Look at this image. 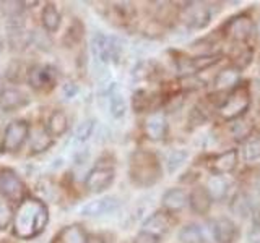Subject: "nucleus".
I'll use <instances>...</instances> for the list:
<instances>
[{
  "mask_svg": "<svg viewBox=\"0 0 260 243\" xmlns=\"http://www.w3.org/2000/svg\"><path fill=\"white\" fill-rule=\"evenodd\" d=\"M49 221L47 208L43 201L26 198L13 216V232L18 238L29 240L46 229Z\"/></svg>",
  "mask_w": 260,
  "mask_h": 243,
  "instance_id": "nucleus-1",
  "label": "nucleus"
},
{
  "mask_svg": "<svg viewBox=\"0 0 260 243\" xmlns=\"http://www.w3.org/2000/svg\"><path fill=\"white\" fill-rule=\"evenodd\" d=\"M128 175L137 186H151L156 182H159V178L162 175L161 164L156 157V154H153L150 151L138 149L132 154L130 157V166H128Z\"/></svg>",
  "mask_w": 260,
  "mask_h": 243,
  "instance_id": "nucleus-2",
  "label": "nucleus"
},
{
  "mask_svg": "<svg viewBox=\"0 0 260 243\" xmlns=\"http://www.w3.org/2000/svg\"><path fill=\"white\" fill-rule=\"evenodd\" d=\"M250 105V91L249 83H241L233 88L231 91L224 93L221 104L218 105V110L221 113V117L228 122L241 118L244 113L247 112Z\"/></svg>",
  "mask_w": 260,
  "mask_h": 243,
  "instance_id": "nucleus-3",
  "label": "nucleus"
},
{
  "mask_svg": "<svg viewBox=\"0 0 260 243\" xmlns=\"http://www.w3.org/2000/svg\"><path fill=\"white\" fill-rule=\"evenodd\" d=\"M221 32L226 39L233 40L236 44H247L255 34V23L246 13H239L231 16L223 26Z\"/></svg>",
  "mask_w": 260,
  "mask_h": 243,
  "instance_id": "nucleus-4",
  "label": "nucleus"
},
{
  "mask_svg": "<svg viewBox=\"0 0 260 243\" xmlns=\"http://www.w3.org/2000/svg\"><path fill=\"white\" fill-rule=\"evenodd\" d=\"M91 49L96 59H100L101 62H109V60H119L122 46L120 40L114 36H106L103 32L94 34L91 40Z\"/></svg>",
  "mask_w": 260,
  "mask_h": 243,
  "instance_id": "nucleus-5",
  "label": "nucleus"
},
{
  "mask_svg": "<svg viewBox=\"0 0 260 243\" xmlns=\"http://www.w3.org/2000/svg\"><path fill=\"white\" fill-rule=\"evenodd\" d=\"M181 20L187 28L203 29L205 26H208V23L211 21L210 8L205 4H200V2L187 4L185 7H182Z\"/></svg>",
  "mask_w": 260,
  "mask_h": 243,
  "instance_id": "nucleus-6",
  "label": "nucleus"
},
{
  "mask_svg": "<svg viewBox=\"0 0 260 243\" xmlns=\"http://www.w3.org/2000/svg\"><path fill=\"white\" fill-rule=\"evenodd\" d=\"M29 135V125L26 120H15L5 128L4 140H2V149L7 152L18 151L26 141Z\"/></svg>",
  "mask_w": 260,
  "mask_h": 243,
  "instance_id": "nucleus-7",
  "label": "nucleus"
},
{
  "mask_svg": "<svg viewBox=\"0 0 260 243\" xmlns=\"http://www.w3.org/2000/svg\"><path fill=\"white\" fill-rule=\"evenodd\" d=\"M0 194L13 202H18L24 196V185L13 170H0Z\"/></svg>",
  "mask_w": 260,
  "mask_h": 243,
  "instance_id": "nucleus-8",
  "label": "nucleus"
},
{
  "mask_svg": "<svg viewBox=\"0 0 260 243\" xmlns=\"http://www.w3.org/2000/svg\"><path fill=\"white\" fill-rule=\"evenodd\" d=\"M211 232H213V238L216 240V243H236L241 237L238 224L231 221L230 217L216 219L213 227H211Z\"/></svg>",
  "mask_w": 260,
  "mask_h": 243,
  "instance_id": "nucleus-9",
  "label": "nucleus"
},
{
  "mask_svg": "<svg viewBox=\"0 0 260 243\" xmlns=\"http://www.w3.org/2000/svg\"><path fill=\"white\" fill-rule=\"evenodd\" d=\"M114 170L109 167H96L91 172L88 174L85 185L88 191L91 193H101L104 190H108L114 182Z\"/></svg>",
  "mask_w": 260,
  "mask_h": 243,
  "instance_id": "nucleus-10",
  "label": "nucleus"
},
{
  "mask_svg": "<svg viewBox=\"0 0 260 243\" xmlns=\"http://www.w3.org/2000/svg\"><path fill=\"white\" fill-rule=\"evenodd\" d=\"M55 81V70L49 65H35L31 67L28 71V83L38 89V91H43L54 85Z\"/></svg>",
  "mask_w": 260,
  "mask_h": 243,
  "instance_id": "nucleus-11",
  "label": "nucleus"
},
{
  "mask_svg": "<svg viewBox=\"0 0 260 243\" xmlns=\"http://www.w3.org/2000/svg\"><path fill=\"white\" fill-rule=\"evenodd\" d=\"M239 164V151L238 149H228L211 160L210 169L215 175H228L236 170Z\"/></svg>",
  "mask_w": 260,
  "mask_h": 243,
  "instance_id": "nucleus-12",
  "label": "nucleus"
},
{
  "mask_svg": "<svg viewBox=\"0 0 260 243\" xmlns=\"http://www.w3.org/2000/svg\"><path fill=\"white\" fill-rule=\"evenodd\" d=\"M223 59V55L219 52H211V54H200L197 57H192V59L185 60L182 65V70L187 71V75H195L197 71L207 70L215 67V65Z\"/></svg>",
  "mask_w": 260,
  "mask_h": 243,
  "instance_id": "nucleus-13",
  "label": "nucleus"
},
{
  "mask_svg": "<svg viewBox=\"0 0 260 243\" xmlns=\"http://www.w3.org/2000/svg\"><path fill=\"white\" fill-rule=\"evenodd\" d=\"M119 208V201L114 196H104L100 199L89 201L88 205L81 208V214L88 216V217H98V216H104L109 214L112 211H116Z\"/></svg>",
  "mask_w": 260,
  "mask_h": 243,
  "instance_id": "nucleus-14",
  "label": "nucleus"
},
{
  "mask_svg": "<svg viewBox=\"0 0 260 243\" xmlns=\"http://www.w3.org/2000/svg\"><path fill=\"white\" fill-rule=\"evenodd\" d=\"M168 133L166 117L159 112H154L145 120V135L151 141H161Z\"/></svg>",
  "mask_w": 260,
  "mask_h": 243,
  "instance_id": "nucleus-15",
  "label": "nucleus"
},
{
  "mask_svg": "<svg viewBox=\"0 0 260 243\" xmlns=\"http://www.w3.org/2000/svg\"><path fill=\"white\" fill-rule=\"evenodd\" d=\"M28 104V96L16 88H5L0 91V109L12 112Z\"/></svg>",
  "mask_w": 260,
  "mask_h": 243,
  "instance_id": "nucleus-16",
  "label": "nucleus"
},
{
  "mask_svg": "<svg viewBox=\"0 0 260 243\" xmlns=\"http://www.w3.org/2000/svg\"><path fill=\"white\" fill-rule=\"evenodd\" d=\"M161 205L168 213H177L189 205V194L182 188H171L161 198Z\"/></svg>",
  "mask_w": 260,
  "mask_h": 243,
  "instance_id": "nucleus-17",
  "label": "nucleus"
},
{
  "mask_svg": "<svg viewBox=\"0 0 260 243\" xmlns=\"http://www.w3.org/2000/svg\"><path fill=\"white\" fill-rule=\"evenodd\" d=\"M211 202H213V199H211V196L208 194L205 186H200V185L195 186V188L189 194L190 209L193 211L195 214H199V216L208 214V211L211 208Z\"/></svg>",
  "mask_w": 260,
  "mask_h": 243,
  "instance_id": "nucleus-18",
  "label": "nucleus"
},
{
  "mask_svg": "<svg viewBox=\"0 0 260 243\" xmlns=\"http://www.w3.org/2000/svg\"><path fill=\"white\" fill-rule=\"evenodd\" d=\"M239 83H241V71L234 67H228V68L221 70L215 78L216 88L223 93L231 91V89L236 88Z\"/></svg>",
  "mask_w": 260,
  "mask_h": 243,
  "instance_id": "nucleus-19",
  "label": "nucleus"
},
{
  "mask_svg": "<svg viewBox=\"0 0 260 243\" xmlns=\"http://www.w3.org/2000/svg\"><path fill=\"white\" fill-rule=\"evenodd\" d=\"M169 227H171V221H169L168 214H165V213H154L148 219V221L145 222L143 230L150 232L153 235H156V237H159V235L166 233L169 230Z\"/></svg>",
  "mask_w": 260,
  "mask_h": 243,
  "instance_id": "nucleus-20",
  "label": "nucleus"
},
{
  "mask_svg": "<svg viewBox=\"0 0 260 243\" xmlns=\"http://www.w3.org/2000/svg\"><path fill=\"white\" fill-rule=\"evenodd\" d=\"M205 188L211 196V199H224L228 196V191H230V183L226 182L224 177L215 175L208 180Z\"/></svg>",
  "mask_w": 260,
  "mask_h": 243,
  "instance_id": "nucleus-21",
  "label": "nucleus"
},
{
  "mask_svg": "<svg viewBox=\"0 0 260 243\" xmlns=\"http://www.w3.org/2000/svg\"><path fill=\"white\" fill-rule=\"evenodd\" d=\"M67 127H69L67 115H65L62 110H54L51 115H49L47 132L51 136H62L67 132Z\"/></svg>",
  "mask_w": 260,
  "mask_h": 243,
  "instance_id": "nucleus-22",
  "label": "nucleus"
},
{
  "mask_svg": "<svg viewBox=\"0 0 260 243\" xmlns=\"http://www.w3.org/2000/svg\"><path fill=\"white\" fill-rule=\"evenodd\" d=\"M41 18H43V24H44L46 31L55 32L57 29H59L62 18H60V13L54 4H47L43 8V16H41Z\"/></svg>",
  "mask_w": 260,
  "mask_h": 243,
  "instance_id": "nucleus-23",
  "label": "nucleus"
},
{
  "mask_svg": "<svg viewBox=\"0 0 260 243\" xmlns=\"http://www.w3.org/2000/svg\"><path fill=\"white\" fill-rule=\"evenodd\" d=\"M181 243H205V235L199 224H187L179 232Z\"/></svg>",
  "mask_w": 260,
  "mask_h": 243,
  "instance_id": "nucleus-24",
  "label": "nucleus"
},
{
  "mask_svg": "<svg viewBox=\"0 0 260 243\" xmlns=\"http://www.w3.org/2000/svg\"><path fill=\"white\" fill-rule=\"evenodd\" d=\"M88 235L80 225H69L60 232V243H86Z\"/></svg>",
  "mask_w": 260,
  "mask_h": 243,
  "instance_id": "nucleus-25",
  "label": "nucleus"
},
{
  "mask_svg": "<svg viewBox=\"0 0 260 243\" xmlns=\"http://www.w3.org/2000/svg\"><path fill=\"white\" fill-rule=\"evenodd\" d=\"M109 109H111L112 117H116V118L124 117V113H125V109H127L125 99L122 97V93L119 91L117 86H112V89H111V94H109Z\"/></svg>",
  "mask_w": 260,
  "mask_h": 243,
  "instance_id": "nucleus-26",
  "label": "nucleus"
},
{
  "mask_svg": "<svg viewBox=\"0 0 260 243\" xmlns=\"http://www.w3.org/2000/svg\"><path fill=\"white\" fill-rule=\"evenodd\" d=\"M252 57H254V52L252 49L247 47V44H241V47L233 54V62H234V68H238L239 71L242 68H246L250 65Z\"/></svg>",
  "mask_w": 260,
  "mask_h": 243,
  "instance_id": "nucleus-27",
  "label": "nucleus"
},
{
  "mask_svg": "<svg viewBox=\"0 0 260 243\" xmlns=\"http://www.w3.org/2000/svg\"><path fill=\"white\" fill-rule=\"evenodd\" d=\"M242 159L246 162H254L260 159V138H250L244 143Z\"/></svg>",
  "mask_w": 260,
  "mask_h": 243,
  "instance_id": "nucleus-28",
  "label": "nucleus"
},
{
  "mask_svg": "<svg viewBox=\"0 0 260 243\" xmlns=\"http://www.w3.org/2000/svg\"><path fill=\"white\" fill-rule=\"evenodd\" d=\"M252 128H254L252 122H246V120L238 118V120H233V124L230 127V132L236 140H244V138H249V135L252 133Z\"/></svg>",
  "mask_w": 260,
  "mask_h": 243,
  "instance_id": "nucleus-29",
  "label": "nucleus"
},
{
  "mask_svg": "<svg viewBox=\"0 0 260 243\" xmlns=\"http://www.w3.org/2000/svg\"><path fill=\"white\" fill-rule=\"evenodd\" d=\"M154 101V94L148 91H138L134 96V109L137 112H143L146 109H150Z\"/></svg>",
  "mask_w": 260,
  "mask_h": 243,
  "instance_id": "nucleus-30",
  "label": "nucleus"
},
{
  "mask_svg": "<svg viewBox=\"0 0 260 243\" xmlns=\"http://www.w3.org/2000/svg\"><path fill=\"white\" fill-rule=\"evenodd\" d=\"M231 209L234 211L236 214H239V216H247V213L250 211V202H249L246 194H242V193L236 194V196L233 198Z\"/></svg>",
  "mask_w": 260,
  "mask_h": 243,
  "instance_id": "nucleus-31",
  "label": "nucleus"
},
{
  "mask_svg": "<svg viewBox=\"0 0 260 243\" xmlns=\"http://www.w3.org/2000/svg\"><path fill=\"white\" fill-rule=\"evenodd\" d=\"M13 219V213L10 206L7 205L4 199H0V230H5L8 225H10Z\"/></svg>",
  "mask_w": 260,
  "mask_h": 243,
  "instance_id": "nucleus-32",
  "label": "nucleus"
},
{
  "mask_svg": "<svg viewBox=\"0 0 260 243\" xmlns=\"http://www.w3.org/2000/svg\"><path fill=\"white\" fill-rule=\"evenodd\" d=\"M93 128H94V120H85L77 130V138L80 141L88 140V138L91 136V133H93Z\"/></svg>",
  "mask_w": 260,
  "mask_h": 243,
  "instance_id": "nucleus-33",
  "label": "nucleus"
},
{
  "mask_svg": "<svg viewBox=\"0 0 260 243\" xmlns=\"http://www.w3.org/2000/svg\"><path fill=\"white\" fill-rule=\"evenodd\" d=\"M187 157V154L185 152H182V151H176V152H173L169 156V159H168V167H169V172H174V170L177 169V167H181V164L184 162V159Z\"/></svg>",
  "mask_w": 260,
  "mask_h": 243,
  "instance_id": "nucleus-34",
  "label": "nucleus"
},
{
  "mask_svg": "<svg viewBox=\"0 0 260 243\" xmlns=\"http://www.w3.org/2000/svg\"><path fill=\"white\" fill-rule=\"evenodd\" d=\"M202 86H203V83L195 75H187L181 79V88L187 89V91H189V89L193 91V89H199Z\"/></svg>",
  "mask_w": 260,
  "mask_h": 243,
  "instance_id": "nucleus-35",
  "label": "nucleus"
},
{
  "mask_svg": "<svg viewBox=\"0 0 260 243\" xmlns=\"http://www.w3.org/2000/svg\"><path fill=\"white\" fill-rule=\"evenodd\" d=\"M134 243H159V237H156V235H153L150 232L142 230L140 233L137 235V238H135Z\"/></svg>",
  "mask_w": 260,
  "mask_h": 243,
  "instance_id": "nucleus-36",
  "label": "nucleus"
},
{
  "mask_svg": "<svg viewBox=\"0 0 260 243\" xmlns=\"http://www.w3.org/2000/svg\"><path fill=\"white\" fill-rule=\"evenodd\" d=\"M49 146V141H47V133H41L35 138V141H32V149L35 151H44Z\"/></svg>",
  "mask_w": 260,
  "mask_h": 243,
  "instance_id": "nucleus-37",
  "label": "nucleus"
},
{
  "mask_svg": "<svg viewBox=\"0 0 260 243\" xmlns=\"http://www.w3.org/2000/svg\"><path fill=\"white\" fill-rule=\"evenodd\" d=\"M86 243H108L104 240V237H101V235H88V238H86Z\"/></svg>",
  "mask_w": 260,
  "mask_h": 243,
  "instance_id": "nucleus-38",
  "label": "nucleus"
},
{
  "mask_svg": "<svg viewBox=\"0 0 260 243\" xmlns=\"http://www.w3.org/2000/svg\"><path fill=\"white\" fill-rule=\"evenodd\" d=\"M65 93H67V96H69V97H72L73 94H75V93H77V88H75V86H73L72 83H69L67 86H65Z\"/></svg>",
  "mask_w": 260,
  "mask_h": 243,
  "instance_id": "nucleus-39",
  "label": "nucleus"
},
{
  "mask_svg": "<svg viewBox=\"0 0 260 243\" xmlns=\"http://www.w3.org/2000/svg\"><path fill=\"white\" fill-rule=\"evenodd\" d=\"M0 51H2V40H0Z\"/></svg>",
  "mask_w": 260,
  "mask_h": 243,
  "instance_id": "nucleus-40",
  "label": "nucleus"
},
{
  "mask_svg": "<svg viewBox=\"0 0 260 243\" xmlns=\"http://www.w3.org/2000/svg\"><path fill=\"white\" fill-rule=\"evenodd\" d=\"M258 115H260V104H258Z\"/></svg>",
  "mask_w": 260,
  "mask_h": 243,
  "instance_id": "nucleus-41",
  "label": "nucleus"
}]
</instances>
